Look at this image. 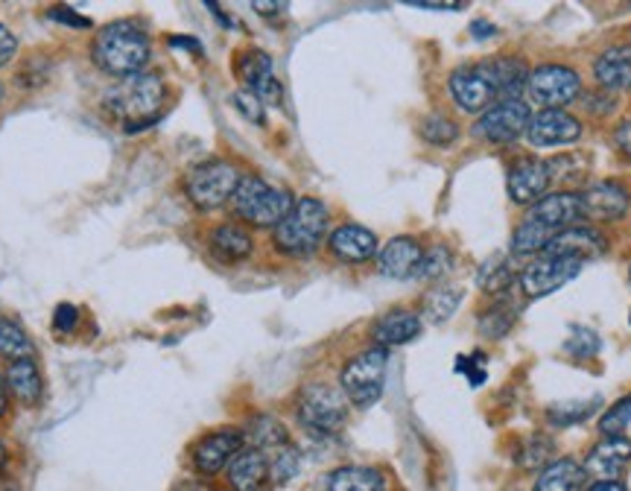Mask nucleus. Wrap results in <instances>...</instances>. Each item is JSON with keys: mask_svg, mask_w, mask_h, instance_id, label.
Here are the masks:
<instances>
[{"mask_svg": "<svg viewBox=\"0 0 631 491\" xmlns=\"http://www.w3.org/2000/svg\"><path fill=\"white\" fill-rule=\"evenodd\" d=\"M530 79V67L524 58L500 56L480 65L457 67L450 74V97L468 115H485L498 103L521 100Z\"/></svg>", "mask_w": 631, "mask_h": 491, "instance_id": "f257e3e1", "label": "nucleus"}, {"mask_svg": "<svg viewBox=\"0 0 631 491\" xmlns=\"http://www.w3.org/2000/svg\"><path fill=\"white\" fill-rule=\"evenodd\" d=\"M152 56L150 33L135 21H115L106 24L92 42V62L106 76H129L143 74V67Z\"/></svg>", "mask_w": 631, "mask_h": 491, "instance_id": "f03ea898", "label": "nucleus"}, {"mask_svg": "<svg viewBox=\"0 0 631 491\" xmlns=\"http://www.w3.org/2000/svg\"><path fill=\"white\" fill-rule=\"evenodd\" d=\"M581 220V196L579 193H549L538 200L530 209L526 220L517 225L515 237H512V252L515 255H532V252H544L547 243L562 234L565 228L576 225Z\"/></svg>", "mask_w": 631, "mask_h": 491, "instance_id": "7ed1b4c3", "label": "nucleus"}, {"mask_svg": "<svg viewBox=\"0 0 631 491\" xmlns=\"http://www.w3.org/2000/svg\"><path fill=\"white\" fill-rule=\"evenodd\" d=\"M167 100V85L158 74L129 76L124 83L111 85L106 92L103 106L108 115L124 124L126 132H143L161 115V106Z\"/></svg>", "mask_w": 631, "mask_h": 491, "instance_id": "20e7f679", "label": "nucleus"}, {"mask_svg": "<svg viewBox=\"0 0 631 491\" xmlns=\"http://www.w3.org/2000/svg\"><path fill=\"white\" fill-rule=\"evenodd\" d=\"M331 211L316 196H301L272 228V246L287 258H310L328 237Z\"/></svg>", "mask_w": 631, "mask_h": 491, "instance_id": "39448f33", "label": "nucleus"}, {"mask_svg": "<svg viewBox=\"0 0 631 491\" xmlns=\"http://www.w3.org/2000/svg\"><path fill=\"white\" fill-rule=\"evenodd\" d=\"M296 418L310 436L328 439L349 425V398L331 383H308L296 398Z\"/></svg>", "mask_w": 631, "mask_h": 491, "instance_id": "423d86ee", "label": "nucleus"}, {"mask_svg": "<svg viewBox=\"0 0 631 491\" xmlns=\"http://www.w3.org/2000/svg\"><path fill=\"white\" fill-rule=\"evenodd\" d=\"M292 205L296 202H292L290 191L275 188L260 175H243L232 196V209L237 220L255 225V228H275L290 214Z\"/></svg>", "mask_w": 631, "mask_h": 491, "instance_id": "0eeeda50", "label": "nucleus"}, {"mask_svg": "<svg viewBox=\"0 0 631 491\" xmlns=\"http://www.w3.org/2000/svg\"><path fill=\"white\" fill-rule=\"evenodd\" d=\"M386 369H389V351L374 345V349L360 351L342 366L340 389L357 409L374 407L383 398L386 389Z\"/></svg>", "mask_w": 631, "mask_h": 491, "instance_id": "6e6552de", "label": "nucleus"}, {"mask_svg": "<svg viewBox=\"0 0 631 491\" xmlns=\"http://www.w3.org/2000/svg\"><path fill=\"white\" fill-rule=\"evenodd\" d=\"M240 179V170L232 161H202L184 179V193L200 211H216L223 209L225 202H232Z\"/></svg>", "mask_w": 631, "mask_h": 491, "instance_id": "1a4fd4ad", "label": "nucleus"}, {"mask_svg": "<svg viewBox=\"0 0 631 491\" xmlns=\"http://www.w3.org/2000/svg\"><path fill=\"white\" fill-rule=\"evenodd\" d=\"M581 94V79L574 67L541 65L526 79V97L544 109H565Z\"/></svg>", "mask_w": 631, "mask_h": 491, "instance_id": "9d476101", "label": "nucleus"}, {"mask_svg": "<svg viewBox=\"0 0 631 491\" xmlns=\"http://www.w3.org/2000/svg\"><path fill=\"white\" fill-rule=\"evenodd\" d=\"M246 448V436L237 427H220L202 436L191 448V466L200 477H214L232 466V459Z\"/></svg>", "mask_w": 631, "mask_h": 491, "instance_id": "9b49d317", "label": "nucleus"}, {"mask_svg": "<svg viewBox=\"0 0 631 491\" xmlns=\"http://www.w3.org/2000/svg\"><path fill=\"white\" fill-rule=\"evenodd\" d=\"M581 260L574 258H553V255H544V258L532 260L530 267H524L521 273V290H524L526 299H544L549 292L562 290L565 284H570L576 275L581 273Z\"/></svg>", "mask_w": 631, "mask_h": 491, "instance_id": "f8f14e48", "label": "nucleus"}, {"mask_svg": "<svg viewBox=\"0 0 631 491\" xmlns=\"http://www.w3.org/2000/svg\"><path fill=\"white\" fill-rule=\"evenodd\" d=\"M530 120V106H526L524 100L498 103V106H491L485 115H480V120L473 124V135H477L480 141L489 143H512L517 141L521 135H526Z\"/></svg>", "mask_w": 631, "mask_h": 491, "instance_id": "ddd939ff", "label": "nucleus"}, {"mask_svg": "<svg viewBox=\"0 0 631 491\" xmlns=\"http://www.w3.org/2000/svg\"><path fill=\"white\" fill-rule=\"evenodd\" d=\"M631 466V439L625 436H606V439L593 445L585 459V471L597 477L599 483H617Z\"/></svg>", "mask_w": 631, "mask_h": 491, "instance_id": "4468645a", "label": "nucleus"}, {"mask_svg": "<svg viewBox=\"0 0 631 491\" xmlns=\"http://www.w3.org/2000/svg\"><path fill=\"white\" fill-rule=\"evenodd\" d=\"M526 138L532 147H562L581 138V124L565 109H544L526 126Z\"/></svg>", "mask_w": 631, "mask_h": 491, "instance_id": "2eb2a0df", "label": "nucleus"}, {"mask_svg": "<svg viewBox=\"0 0 631 491\" xmlns=\"http://www.w3.org/2000/svg\"><path fill=\"white\" fill-rule=\"evenodd\" d=\"M553 184V164L541 159H521L509 170V196L515 205H530L547 196Z\"/></svg>", "mask_w": 631, "mask_h": 491, "instance_id": "dca6fc26", "label": "nucleus"}, {"mask_svg": "<svg viewBox=\"0 0 631 491\" xmlns=\"http://www.w3.org/2000/svg\"><path fill=\"white\" fill-rule=\"evenodd\" d=\"M237 76L246 83V92H252L260 103H281V83L275 76V65L269 53L246 51L237 58Z\"/></svg>", "mask_w": 631, "mask_h": 491, "instance_id": "f3484780", "label": "nucleus"}, {"mask_svg": "<svg viewBox=\"0 0 631 491\" xmlns=\"http://www.w3.org/2000/svg\"><path fill=\"white\" fill-rule=\"evenodd\" d=\"M608 243L606 237L597 232V228H588V225H570L562 234H556L553 241L547 243L544 255H553V258H574V260H593L599 255H606Z\"/></svg>", "mask_w": 631, "mask_h": 491, "instance_id": "a211bd4d", "label": "nucleus"}, {"mask_svg": "<svg viewBox=\"0 0 631 491\" xmlns=\"http://www.w3.org/2000/svg\"><path fill=\"white\" fill-rule=\"evenodd\" d=\"M581 196V220L590 223H611L620 220L629 211V191L617 182L590 184Z\"/></svg>", "mask_w": 631, "mask_h": 491, "instance_id": "6ab92c4d", "label": "nucleus"}, {"mask_svg": "<svg viewBox=\"0 0 631 491\" xmlns=\"http://www.w3.org/2000/svg\"><path fill=\"white\" fill-rule=\"evenodd\" d=\"M424 260V246L416 237H395L377 252V267L386 278H395V281H407V278H416L418 267Z\"/></svg>", "mask_w": 631, "mask_h": 491, "instance_id": "aec40b11", "label": "nucleus"}, {"mask_svg": "<svg viewBox=\"0 0 631 491\" xmlns=\"http://www.w3.org/2000/svg\"><path fill=\"white\" fill-rule=\"evenodd\" d=\"M328 249L336 255L340 260L345 264H366L377 255V237L374 232L363 228V225H340L336 232L331 234V241H328Z\"/></svg>", "mask_w": 631, "mask_h": 491, "instance_id": "412c9836", "label": "nucleus"}, {"mask_svg": "<svg viewBox=\"0 0 631 491\" xmlns=\"http://www.w3.org/2000/svg\"><path fill=\"white\" fill-rule=\"evenodd\" d=\"M7 389L9 395L21 404V407L33 409L42 404L44 398V381H42V369L35 363V357L30 360H15L7 366Z\"/></svg>", "mask_w": 631, "mask_h": 491, "instance_id": "4be33fe9", "label": "nucleus"}, {"mask_svg": "<svg viewBox=\"0 0 631 491\" xmlns=\"http://www.w3.org/2000/svg\"><path fill=\"white\" fill-rule=\"evenodd\" d=\"M225 471H228L232 491H260L266 480H269V457H266L264 450L246 445Z\"/></svg>", "mask_w": 631, "mask_h": 491, "instance_id": "5701e85b", "label": "nucleus"}, {"mask_svg": "<svg viewBox=\"0 0 631 491\" xmlns=\"http://www.w3.org/2000/svg\"><path fill=\"white\" fill-rule=\"evenodd\" d=\"M208 246L211 255L223 260V264H240V260H246L255 252L252 234L237 223L216 225L208 237Z\"/></svg>", "mask_w": 631, "mask_h": 491, "instance_id": "b1692460", "label": "nucleus"}, {"mask_svg": "<svg viewBox=\"0 0 631 491\" xmlns=\"http://www.w3.org/2000/svg\"><path fill=\"white\" fill-rule=\"evenodd\" d=\"M421 333V319L413 310H392L383 319H377L372 337L381 349H389V345H407Z\"/></svg>", "mask_w": 631, "mask_h": 491, "instance_id": "393cba45", "label": "nucleus"}, {"mask_svg": "<svg viewBox=\"0 0 631 491\" xmlns=\"http://www.w3.org/2000/svg\"><path fill=\"white\" fill-rule=\"evenodd\" d=\"M532 491H588V471L576 459H556L541 471Z\"/></svg>", "mask_w": 631, "mask_h": 491, "instance_id": "a878e982", "label": "nucleus"}, {"mask_svg": "<svg viewBox=\"0 0 631 491\" xmlns=\"http://www.w3.org/2000/svg\"><path fill=\"white\" fill-rule=\"evenodd\" d=\"M599 85L608 92H631V47H611L593 65Z\"/></svg>", "mask_w": 631, "mask_h": 491, "instance_id": "bb28decb", "label": "nucleus"}, {"mask_svg": "<svg viewBox=\"0 0 631 491\" xmlns=\"http://www.w3.org/2000/svg\"><path fill=\"white\" fill-rule=\"evenodd\" d=\"M322 491H386V477L368 466H342L324 477Z\"/></svg>", "mask_w": 631, "mask_h": 491, "instance_id": "cd10ccee", "label": "nucleus"}, {"mask_svg": "<svg viewBox=\"0 0 631 491\" xmlns=\"http://www.w3.org/2000/svg\"><path fill=\"white\" fill-rule=\"evenodd\" d=\"M246 441H249V448H258V450H278L284 445H290V436H287V427L278 421L275 416H255L249 421V427L243 430Z\"/></svg>", "mask_w": 631, "mask_h": 491, "instance_id": "c85d7f7f", "label": "nucleus"}, {"mask_svg": "<svg viewBox=\"0 0 631 491\" xmlns=\"http://www.w3.org/2000/svg\"><path fill=\"white\" fill-rule=\"evenodd\" d=\"M0 357H7L9 363L35 357V345L30 340V333L9 317H0Z\"/></svg>", "mask_w": 631, "mask_h": 491, "instance_id": "c756f323", "label": "nucleus"}, {"mask_svg": "<svg viewBox=\"0 0 631 491\" xmlns=\"http://www.w3.org/2000/svg\"><path fill=\"white\" fill-rule=\"evenodd\" d=\"M515 278H517L515 264H512L509 255H491V258L480 267V273H477V284H480L485 292L509 290V284L515 281Z\"/></svg>", "mask_w": 631, "mask_h": 491, "instance_id": "7c9ffc66", "label": "nucleus"}, {"mask_svg": "<svg viewBox=\"0 0 631 491\" xmlns=\"http://www.w3.org/2000/svg\"><path fill=\"white\" fill-rule=\"evenodd\" d=\"M459 301H462V290L459 287H436V290L424 299V317L430 322H448L457 313Z\"/></svg>", "mask_w": 631, "mask_h": 491, "instance_id": "2f4dec72", "label": "nucleus"}, {"mask_svg": "<svg viewBox=\"0 0 631 491\" xmlns=\"http://www.w3.org/2000/svg\"><path fill=\"white\" fill-rule=\"evenodd\" d=\"M301 468V453L296 445H284V448L275 450V457L269 459V480L278 485L290 483L292 477L299 474Z\"/></svg>", "mask_w": 631, "mask_h": 491, "instance_id": "473e14b6", "label": "nucleus"}, {"mask_svg": "<svg viewBox=\"0 0 631 491\" xmlns=\"http://www.w3.org/2000/svg\"><path fill=\"white\" fill-rule=\"evenodd\" d=\"M418 135H421L427 143H432V147H448V143H453L459 138V126L453 124V120H448V117L430 115L421 120Z\"/></svg>", "mask_w": 631, "mask_h": 491, "instance_id": "72a5a7b5", "label": "nucleus"}, {"mask_svg": "<svg viewBox=\"0 0 631 491\" xmlns=\"http://www.w3.org/2000/svg\"><path fill=\"white\" fill-rule=\"evenodd\" d=\"M553 453H556L553 439H547V436H530V439L521 441L515 462H521V468H541L547 466Z\"/></svg>", "mask_w": 631, "mask_h": 491, "instance_id": "f704fd0d", "label": "nucleus"}, {"mask_svg": "<svg viewBox=\"0 0 631 491\" xmlns=\"http://www.w3.org/2000/svg\"><path fill=\"white\" fill-rule=\"evenodd\" d=\"M599 407V398H590V401H567V404H556V407H549V421L553 425H576V421H585V418Z\"/></svg>", "mask_w": 631, "mask_h": 491, "instance_id": "c9c22d12", "label": "nucleus"}, {"mask_svg": "<svg viewBox=\"0 0 631 491\" xmlns=\"http://www.w3.org/2000/svg\"><path fill=\"white\" fill-rule=\"evenodd\" d=\"M512 325H515V313H512L506 305H494V308H489L480 317V331L485 333V337H491V340L506 337V333L512 331Z\"/></svg>", "mask_w": 631, "mask_h": 491, "instance_id": "e433bc0d", "label": "nucleus"}, {"mask_svg": "<svg viewBox=\"0 0 631 491\" xmlns=\"http://www.w3.org/2000/svg\"><path fill=\"white\" fill-rule=\"evenodd\" d=\"M450 264H453V255L448 252V246H432V249L424 252V260H421V267H418L416 278L436 281V278L450 273Z\"/></svg>", "mask_w": 631, "mask_h": 491, "instance_id": "4c0bfd02", "label": "nucleus"}, {"mask_svg": "<svg viewBox=\"0 0 631 491\" xmlns=\"http://www.w3.org/2000/svg\"><path fill=\"white\" fill-rule=\"evenodd\" d=\"M629 425H631V395L623 401H617L614 407L599 418V430L606 436H620Z\"/></svg>", "mask_w": 631, "mask_h": 491, "instance_id": "58836bf2", "label": "nucleus"}, {"mask_svg": "<svg viewBox=\"0 0 631 491\" xmlns=\"http://www.w3.org/2000/svg\"><path fill=\"white\" fill-rule=\"evenodd\" d=\"M232 103H234V109L240 111L246 120H252V124H258V126H264L266 124V115H264V103L255 97L252 92H237V94H232Z\"/></svg>", "mask_w": 631, "mask_h": 491, "instance_id": "ea45409f", "label": "nucleus"}, {"mask_svg": "<svg viewBox=\"0 0 631 491\" xmlns=\"http://www.w3.org/2000/svg\"><path fill=\"white\" fill-rule=\"evenodd\" d=\"M565 349L576 357H590V354H597L599 351V337L588 328H574V337L565 342Z\"/></svg>", "mask_w": 631, "mask_h": 491, "instance_id": "a19ab883", "label": "nucleus"}, {"mask_svg": "<svg viewBox=\"0 0 631 491\" xmlns=\"http://www.w3.org/2000/svg\"><path fill=\"white\" fill-rule=\"evenodd\" d=\"M76 325H79V310L74 308V305H58L56 310H53V331L56 333H74Z\"/></svg>", "mask_w": 631, "mask_h": 491, "instance_id": "79ce46f5", "label": "nucleus"}, {"mask_svg": "<svg viewBox=\"0 0 631 491\" xmlns=\"http://www.w3.org/2000/svg\"><path fill=\"white\" fill-rule=\"evenodd\" d=\"M15 51H18V39L12 35V30H9L7 24H0V67L12 62Z\"/></svg>", "mask_w": 631, "mask_h": 491, "instance_id": "37998d69", "label": "nucleus"}, {"mask_svg": "<svg viewBox=\"0 0 631 491\" xmlns=\"http://www.w3.org/2000/svg\"><path fill=\"white\" fill-rule=\"evenodd\" d=\"M51 18H53V21H58V24L79 26V30H88V26H92V21H88V18L76 15L74 9H67V7H56V9H51Z\"/></svg>", "mask_w": 631, "mask_h": 491, "instance_id": "c03bdc74", "label": "nucleus"}, {"mask_svg": "<svg viewBox=\"0 0 631 491\" xmlns=\"http://www.w3.org/2000/svg\"><path fill=\"white\" fill-rule=\"evenodd\" d=\"M614 141H617V147L625 152V159H631V120L629 124H623L620 129L614 132Z\"/></svg>", "mask_w": 631, "mask_h": 491, "instance_id": "a18cd8bd", "label": "nucleus"}, {"mask_svg": "<svg viewBox=\"0 0 631 491\" xmlns=\"http://www.w3.org/2000/svg\"><path fill=\"white\" fill-rule=\"evenodd\" d=\"M471 33H473V39H480V42H482V39H489V35L498 33V26L485 24V21H473Z\"/></svg>", "mask_w": 631, "mask_h": 491, "instance_id": "49530a36", "label": "nucleus"}, {"mask_svg": "<svg viewBox=\"0 0 631 491\" xmlns=\"http://www.w3.org/2000/svg\"><path fill=\"white\" fill-rule=\"evenodd\" d=\"M413 7H418V9H462L466 3H430V0H413Z\"/></svg>", "mask_w": 631, "mask_h": 491, "instance_id": "de8ad7c7", "label": "nucleus"}, {"mask_svg": "<svg viewBox=\"0 0 631 491\" xmlns=\"http://www.w3.org/2000/svg\"><path fill=\"white\" fill-rule=\"evenodd\" d=\"M252 7L258 9L260 15H266V18L278 15V12H284V9H287V7H284V3H252Z\"/></svg>", "mask_w": 631, "mask_h": 491, "instance_id": "09e8293b", "label": "nucleus"}, {"mask_svg": "<svg viewBox=\"0 0 631 491\" xmlns=\"http://www.w3.org/2000/svg\"><path fill=\"white\" fill-rule=\"evenodd\" d=\"M9 413V389H7V377L0 375V418Z\"/></svg>", "mask_w": 631, "mask_h": 491, "instance_id": "8fccbe9b", "label": "nucleus"}, {"mask_svg": "<svg viewBox=\"0 0 631 491\" xmlns=\"http://www.w3.org/2000/svg\"><path fill=\"white\" fill-rule=\"evenodd\" d=\"M588 491H625V485L617 480V483H597V485H590Z\"/></svg>", "mask_w": 631, "mask_h": 491, "instance_id": "3c124183", "label": "nucleus"}, {"mask_svg": "<svg viewBox=\"0 0 631 491\" xmlns=\"http://www.w3.org/2000/svg\"><path fill=\"white\" fill-rule=\"evenodd\" d=\"M7 466V448H3V441H0V471Z\"/></svg>", "mask_w": 631, "mask_h": 491, "instance_id": "603ef678", "label": "nucleus"}, {"mask_svg": "<svg viewBox=\"0 0 631 491\" xmlns=\"http://www.w3.org/2000/svg\"><path fill=\"white\" fill-rule=\"evenodd\" d=\"M0 103H3V83H0Z\"/></svg>", "mask_w": 631, "mask_h": 491, "instance_id": "864d4df0", "label": "nucleus"}]
</instances>
